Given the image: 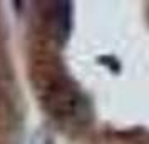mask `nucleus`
I'll return each mask as SVG.
<instances>
[{"label": "nucleus", "mask_w": 149, "mask_h": 144, "mask_svg": "<svg viewBox=\"0 0 149 144\" xmlns=\"http://www.w3.org/2000/svg\"><path fill=\"white\" fill-rule=\"evenodd\" d=\"M50 24H52L55 35H61L62 39L67 37L69 29H70V3L69 2L55 3V7L52 8V15H50Z\"/></svg>", "instance_id": "2"}, {"label": "nucleus", "mask_w": 149, "mask_h": 144, "mask_svg": "<svg viewBox=\"0 0 149 144\" xmlns=\"http://www.w3.org/2000/svg\"><path fill=\"white\" fill-rule=\"evenodd\" d=\"M35 86L40 90L44 107L57 119H79L87 112V104L81 92L50 65L34 74Z\"/></svg>", "instance_id": "1"}]
</instances>
